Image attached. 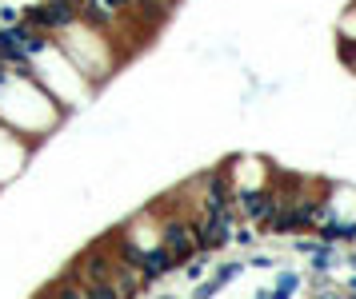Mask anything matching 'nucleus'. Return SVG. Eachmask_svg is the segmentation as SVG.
Returning a JSON list of instances; mask_svg holds the SVG:
<instances>
[{
  "mask_svg": "<svg viewBox=\"0 0 356 299\" xmlns=\"http://www.w3.org/2000/svg\"><path fill=\"white\" fill-rule=\"evenodd\" d=\"M156 244L168 248V252L176 255L180 263H185L192 252H200V248H196V228H192L189 211H168L165 224H161V239H156Z\"/></svg>",
  "mask_w": 356,
  "mask_h": 299,
  "instance_id": "f03ea898",
  "label": "nucleus"
},
{
  "mask_svg": "<svg viewBox=\"0 0 356 299\" xmlns=\"http://www.w3.org/2000/svg\"><path fill=\"white\" fill-rule=\"evenodd\" d=\"M244 276V263H224V268H216V283L224 287V283H233V279Z\"/></svg>",
  "mask_w": 356,
  "mask_h": 299,
  "instance_id": "39448f33",
  "label": "nucleus"
},
{
  "mask_svg": "<svg viewBox=\"0 0 356 299\" xmlns=\"http://www.w3.org/2000/svg\"><path fill=\"white\" fill-rule=\"evenodd\" d=\"M348 287H353V291H356V276H353V283H348Z\"/></svg>",
  "mask_w": 356,
  "mask_h": 299,
  "instance_id": "6e6552de",
  "label": "nucleus"
},
{
  "mask_svg": "<svg viewBox=\"0 0 356 299\" xmlns=\"http://www.w3.org/2000/svg\"><path fill=\"white\" fill-rule=\"evenodd\" d=\"M292 291H300V276L281 272V276H276V287H272V291H264V296H268V299H285V296H292Z\"/></svg>",
  "mask_w": 356,
  "mask_h": 299,
  "instance_id": "20e7f679",
  "label": "nucleus"
},
{
  "mask_svg": "<svg viewBox=\"0 0 356 299\" xmlns=\"http://www.w3.org/2000/svg\"><path fill=\"white\" fill-rule=\"evenodd\" d=\"M8 80H12V64H8V60H4V52H0V88H4Z\"/></svg>",
  "mask_w": 356,
  "mask_h": 299,
  "instance_id": "0eeeda50",
  "label": "nucleus"
},
{
  "mask_svg": "<svg viewBox=\"0 0 356 299\" xmlns=\"http://www.w3.org/2000/svg\"><path fill=\"white\" fill-rule=\"evenodd\" d=\"M24 21L32 24L36 32L56 36V32H69V28L80 24V4L76 0H40L32 8H24Z\"/></svg>",
  "mask_w": 356,
  "mask_h": 299,
  "instance_id": "f257e3e1",
  "label": "nucleus"
},
{
  "mask_svg": "<svg viewBox=\"0 0 356 299\" xmlns=\"http://www.w3.org/2000/svg\"><path fill=\"white\" fill-rule=\"evenodd\" d=\"M309 263H312V272H333L336 268V244L320 239V244L309 252Z\"/></svg>",
  "mask_w": 356,
  "mask_h": 299,
  "instance_id": "7ed1b4c3",
  "label": "nucleus"
},
{
  "mask_svg": "<svg viewBox=\"0 0 356 299\" xmlns=\"http://www.w3.org/2000/svg\"><path fill=\"white\" fill-rule=\"evenodd\" d=\"M16 21H21V12H16L12 4H4V8H0V24H16Z\"/></svg>",
  "mask_w": 356,
  "mask_h": 299,
  "instance_id": "423d86ee",
  "label": "nucleus"
}]
</instances>
